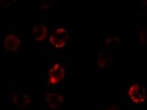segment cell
<instances>
[{
    "mask_svg": "<svg viewBox=\"0 0 147 110\" xmlns=\"http://www.w3.org/2000/svg\"><path fill=\"white\" fill-rule=\"evenodd\" d=\"M20 46V38L15 34H8L4 38V47L9 52H14L19 48Z\"/></svg>",
    "mask_w": 147,
    "mask_h": 110,
    "instance_id": "cell-5",
    "label": "cell"
},
{
    "mask_svg": "<svg viewBox=\"0 0 147 110\" xmlns=\"http://www.w3.org/2000/svg\"><path fill=\"white\" fill-rule=\"evenodd\" d=\"M138 41L141 44H147V30H141L138 33Z\"/></svg>",
    "mask_w": 147,
    "mask_h": 110,
    "instance_id": "cell-10",
    "label": "cell"
},
{
    "mask_svg": "<svg viewBox=\"0 0 147 110\" xmlns=\"http://www.w3.org/2000/svg\"><path fill=\"white\" fill-rule=\"evenodd\" d=\"M55 4H56V1H43L42 3V8L43 9L52 8V7H55Z\"/></svg>",
    "mask_w": 147,
    "mask_h": 110,
    "instance_id": "cell-11",
    "label": "cell"
},
{
    "mask_svg": "<svg viewBox=\"0 0 147 110\" xmlns=\"http://www.w3.org/2000/svg\"><path fill=\"white\" fill-rule=\"evenodd\" d=\"M107 47L110 48V50H117V48L121 46V41H119L118 37H110L105 41Z\"/></svg>",
    "mask_w": 147,
    "mask_h": 110,
    "instance_id": "cell-9",
    "label": "cell"
},
{
    "mask_svg": "<svg viewBox=\"0 0 147 110\" xmlns=\"http://www.w3.org/2000/svg\"><path fill=\"white\" fill-rule=\"evenodd\" d=\"M65 77V68L60 65V63H55L53 66L48 70V85L55 86V85L60 84Z\"/></svg>",
    "mask_w": 147,
    "mask_h": 110,
    "instance_id": "cell-3",
    "label": "cell"
},
{
    "mask_svg": "<svg viewBox=\"0 0 147 110\" xmlns=\"http://www.w3.org/2000/svg\"><path fill=\"white\" fill-rule=\"evenodd\" d=\"M128 96L134 104H142L146 101V90L142 86V84H133L128 89Z\"/></svg>",
    "mask_w": 147,
    "mask_h": 110,
    "instance_id": "cell-2",
    "label": "cell"
},
{
    "mask_svg": "<svg viewBox=\"0 0 147 110\" xmlns=\"http://www.w3.org/2000/svg\"><path fill=\"white\" fill-rule=\"evenodd\" d=\"M47 33H48V29L45 24H37V25H34V28L32 29L33 38L37 42H43L46 37H47Z\"/></svg>",
    "mask_w": 147,
    "mask_h": 110,
    "instance_id": "cell-7",
    "label": "cell"
},
{
    "mask_svg": "<svg viewBox=\"0 0 147 110\" xmlns=\"http://www.w3.org/2000/svg\"><path fill=\"white\" fill-rule=\"evenodd\" d=\"M13 103L18 108L26 109V108H28L30 104V97L26 93H23V91H18V93H15L13 95Z\"/></svg>",
    "mask_w": 147,
    "mask_h": 110,
    "instance_id": "cell-4",
    "label": "cell"
},
{
    "mask_svg": "<svg viewBox=\"0 0 147 110\" xmlns=\"http://www.w3.org/2000/svg\"><path fill=\"white\" fill-rule=\"evenodd\" d=\"M96 63L102 68H108L113 65V56L110 54V52H102L98 54Z\"/></svg>",
    "mask_w": 147,
    "mask_h": 110,
    "instance_id": "cell-8",
    "label": "cell"
},
{
    "mask_svg": "<svg viewBox=\"0 0 147 110\" xmlns=\"http://www.w3.org/2000/svg\"><path fill=\"white\" fill-rule=\"evenodd\" d=\"M107 110H119V109H118L117 105H112V106H109V108L107 109Z\"/></svg>",
    "mask_w": 147,
    "mask_h": 110,
    "instance_id": "cell-13",
    "label": "cell"
},
{
    "mask_svg": "<svg viewBox=\"0 0 147 110\" xmlns=\"http://www.w3.org/2000/svg\"><path fill=\"white\" fill-rule=\"evenodd\" d=\"M46 103L48 104L50 108L57 109V108H60V105H62L63 97L59 93H48L47 96H46Z\"/></svg>",
    "mask_w": 147,
    "mask_h": 110,
    "instance_id": "cell-6",
    "label": "cell"
},
{
    "mask_svg": "<svg viewBox=\"0 0 147 110\" xmlns=\"http://www.w3.org/2000/svg\"><path fill=\"white\" fill-rule=\"evenodd\" d=\"M69 41V32L65 28H57L50 37V44L55 48H62Z\"/></svg>",
    "mask_w": 147,
    "mask_h": 110,
    "instance_id": "cell-1",
    "label": "cell"
},
{
    "mask_svg": "<svg viewBox=\"0 0 147 110\" xmlns=\"http://www.w3.org/2000/svg\"><path fill=\"white\" fill-rule=\"evenodd\" d=\"M15 4V1H0V5H3V7H9V5H13Z\"/></svg>",
    "mask_w": 147,
    "mask_h": 110,
    "instance_id": "cell-12",
    "label": "cell"
}]
</instances>
